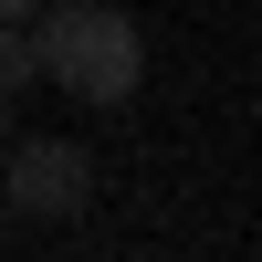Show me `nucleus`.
Returning <instances> with one entry per match:
<instances>
[{
	"label": "nucleus",
	"mask_w": 262,
	"mask_h": 262,
	"mask_svg": "<svg viewBox=\"0 0 262 262\" xmlns=\"http://www.w3.org/2000/svg\"><path fill=\"white\" fill-rule=\"evenodd\" d=\"M32 63L74 105H105V116H126L137 84H147V42L116 0H42L32 11Z\"/></svg>",
	"instance_id": "obj_1"
},
{
	"label": "nucleus",
	"mask_w": 262,
	"mask_h": 262,
	"mask_svg": "<svg viewBox=\"0 0 262 262\" xmlns=\"http://www.w3.org/2000/svg\"><path fill=\"white\" fill-rule=\"evenodd\" d=\"M0 147H11V95H0Z\"/></svg>",
	"instance_id": "obj_5"
},
{
	"label": "nucleus",
	"mask_w": 262,
	"mask_h": 262,
	"mask_svg": "<svg viewBox=\"0 0 262 262\" xmlns=\"http://www.w3.org/2000/svg\"><path fill=\"white\" fill-rule=\"evenodd\" d=\"M42 63H32V21H0V95H21Z\"/></svg>",
	"instance_id": "obj_3"
},
{
	"label": "nucleus",
	"mask_w": 262,
	"mask_h": 262,
	"mask_svg": "<svg viewBox=\"0 0 262 262\" xmlns=\"http://www.w3.org/2000/svg\"><path fill=\"white\" fill-rule=\"evenodd\" d=\"M0 189H11L21 221H84L95 158H84L74 137H11V147H0Z\"/></svg>",
	"instance_id": "obj_2"
},
{
	"label": "nucleus",
	"mask_w": 262,
	"mask_h": 262,
	"mask_svg": "<svg viewBox=\"0 0 262 262\" xmlns=\"http://www.w3.org/2000/svg\"><path fill=\"white\" fill-rule=\"evenodd\" d=\"M32 11H42V0H0V21H32Z\"/></svg>",
	"instance_id": "obj_4"
}]
</instances>
